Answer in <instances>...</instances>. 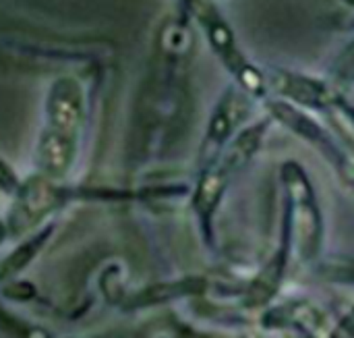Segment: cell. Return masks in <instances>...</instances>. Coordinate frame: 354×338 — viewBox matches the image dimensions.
Segmentation results:
<instances>
[{
    "label": "cell",
    "instance_id": "cell-1",
    "mask_svg": "<svg viewBox=\"0 0 354 338\" xmlns=\"http://www.w3.org/2000/svg\"><path fill=\"white\" fill-rule=\"evenodd\" d=\"M85 121L83 87L75 77L58 79L46 100V127L37 143V166L46 177H62L77 154V139Z\"/></svg>",
    "mask_w": 354,
    "mask_h": 338
},
{
    "label": "cell",
    "instance_id": "cell-2",
    "mask_svg": "<svg viewBox=\"0 0 354 338\" xmlns=\"http://www.w3.org/2000/svg\"><path fill=\"white\" fill-rule=\"evenodd\" d=\"M56 189H52L46 181H31L21 185L17 191V210L12 212V224L29 226L33 220L41 218L56 206Z\"/></svg>",
    "mask_w": 354,
    "mask_h": 338
},
{
    "label": "cell",
    "instance_id": "cell-3",
    "mask_svg": "<svg viewBox=\"0 0 354 338\" xmlns=\"http://www.w3.org/2000/svg\"><path fill=\"white\" fill-rule=\"evenodd\" d=\"M0 330L12 338H48L41 330L31 328V326L19 322L17 318L8 316L2 308H0Z\"/></svg>",
    "mask_w": 354,
    "mask_h": 338
},
{
    "label": "cell",
    "instance_id": "cell-4",
    "mask_svg": "<svg viewBox=\"0 0 354 338\" xmlns=\"http://www.w3.org/2000/svg\"><path fill=\"white\" fill-rule=\"evenodd\" d=\"M39 241H41V237L39 239H35V243H29V245H25V247H21V251L19 254H12L10 256V260L4 264V272H12V270H19L33 254H35V249H37V245H39Z\"/></svg>",
    "mask_w": 354,
    "mask_h": 338
},
{
    "label": "cell",
    "instance_id": "cell-5",
    "mask_svg": "<svg viewBox=\"0 0 354 338\" xmlns=\"http://www.w3.org/2000/svg\"><path fill=\"white\" fill-rule=\"evenodd\" d=\"M19 189H21V183H19L15 170L0 158V191H4V193H15V195H17Z\"/></svg>",
    "mask_w": 354,
    "mask_h": 338
},
{
    "label": "cell",
    "instance_id": "cell-6",
    "mask_svg": "<svg viewBox=\"0 0 354 338\" xmlns=\"http://www.w3.org/2000/svg\"><path fill=\"white\" fill-rule=\"evenodd\" d=\"M2 239H4V224L0 222V241H2Z\"/></svg>",
    "mask_w": 354,
    "mask_h": 338
}]
</instances>
